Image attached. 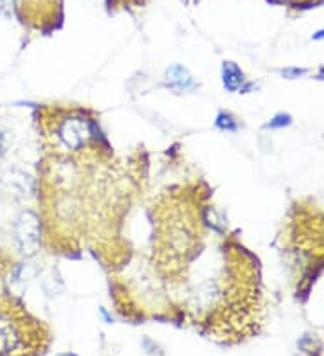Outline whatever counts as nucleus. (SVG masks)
Returning a JSON list of instances; mask_svg holds the SVG:
<instances>
[{"mask_svg": "<svg viewBox=\"0 0 324 356\" xmlns=\"http://www.w3.org/2000/svg\"><path fill=\"white\" fill-rule=\"evenodd\" d=\"M11 286H0V356H43L51 331L18 302Z\"/></svg>", "mask_w": 324, "mask_h": 356, "instance_id": "1", "label": "nucleus"}, {"mask_svg": "<svg viewBox=\"0 0 324 356\" xmlns=\"http://www.w3.org/2000/svg\"><path fill=\"white\" fill-rule=\"evenodd\" d=\"M54 144L65 152H79L94 137V124L82 112L63 113L52 127Z\"/></svg>", "mask_w": 324, "mask_h": 356, "instance_id": "2", "label": "nucleus"}, {"mask_svg": "<svg viewBox=\"0 0 324 356\" xmlns=\"http://www.w3.org/2000/svg\"><path fill=\"white\" fill-rule=\"evenodd\" d=\"M15 241L26 257L35 256L40 248V218L33 211H24L15 223Z\"/></svg>", "mask_w": 324, "mask_h": 356, "instance_id": "3", "label": "nucleus"}, {"mask_svg": "<svg viewBox=\"0 0 324 356\" xmlns=\"http://www.w3.org/2000/svg\"><path fill=\"white\" fill-rule=\"evenodd\" d=\"M2 184H4L6 191L9 195L15 196V198H20V200L31 196L35 191V182H33L31 175L18 170V168H9L4 177H2Z\"/></svg>", "mask_w": 324, "mask_h": 356, "instance_id": "4", "label": "nucleus"}, {"mask_svg": "<svg viewBox=\"0 0 324 356\" xmlns=\"http://www.w3.org/2000/svg\"><path fill=\"white\" fill-rule=\"evenodd\" d=\"M166 85L173 90H193L196 88V81L184 67L175 65L166 72Z\"/></svg>", "mask_w": 324, "mask_h": 356, "instance_id": "5", "label": "nucleus"}, {"mask_svg": "<svg viewBox=\"0 0 324 356\" xmlns=\"http://www.w3.org/2000/svg\"><path fill=\"white\" fill-rule=\"evenodd\" d=\"M243 83L242 70L238 69L234 63H225L224 65V85L229 90H238V87Z\"/></svg>", "mask_w": 324, "mask_h": 356, "instance_id": "6", "label": "nucleus"}, {"mask_svg": "<svg viewBox=\"0 0 324 356\" xmlns=\"http://www.w3.org/2000/svg\"><path fill=\"white\" fill-rule=\"evenodd\" d=\"M4 148H6V137L0 134V153L4 152Z\"/></svg>", "mask_w": 324, "mask_h": 356, "instance_id": "7", "label": "nucleus"}, {"mask_svg": "<svg viewBox=\"0 0 324 356\" xmlns=\"http://www.w3.org/2000/svg\"><path fill=\"white\" fill-rule=\"evenodd\" d=\"M6 8V0H0V11Z\"/></svg>", "mask_w": 324, "mask_h": 356, "instance_id": "8", "label": "nucleus"}]
</instances>
